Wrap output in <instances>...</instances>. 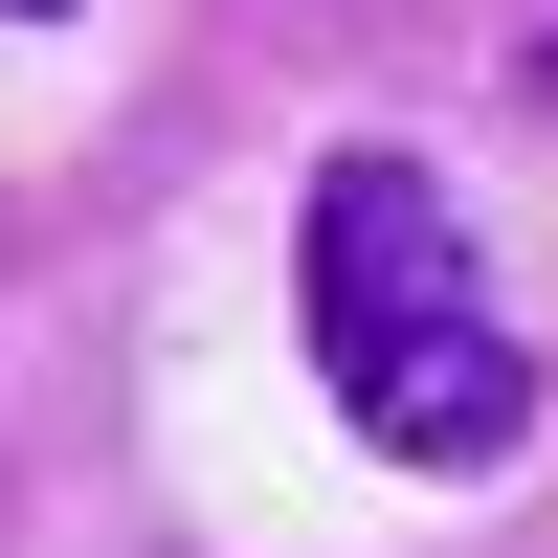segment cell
<instances>
[{
  "label": "cell",
  "mask_w": 558,
  "mask_h": 558,
  "mask_svg": "<svg viewBox=\"0 0 558 558\" xmlns=\"http://www.w3.org/2000/svg\"><path fill=\"white\" fill-rule=\"evenodd\" d=\"M291 291H313V380L380 470H514L536 447V357L514 313L470 291V223H447L425 157H313V223H291Z\"/></svg>",
  "instance_id": "cell-1"
},
{
  "label": "cell",
  "mask_w": 558,
  "mask_h": 558,
  "mask_svg": "<svg viewBox=\"0 0 558 558\" xmlns=\"http://www.w3.org/2000/svg\"><path fill=\"white\" fill-rule=\"evenodd\" d=\"M0 23H68V0H0Z\"/></svg>",
  "instance_id": "cell-2"
}]
</instances>
